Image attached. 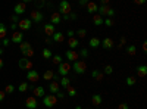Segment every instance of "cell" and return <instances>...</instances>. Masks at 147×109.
I'll list each match as a JSON object with an SVG mask.
<instances>
[{
	"label": "cell",
	"instance_id": "obj_20",
	"mask_svg": "<svg viewBox=\"0 0 147 109\" xmlns=\"http://www.w3.org/2000/svg\"><path fill=\"white\" fill-rule=\"evenodd\" d=\"M44 91H46V90H44L43 86H37V87L32 89V96H34V97H43Z\"/></svg>",
	"mask_w": 147,
	"mask_h": 109
},
{
	"label": "cell",
	"instance_id": "obj_10",
	"mask_svg": "<svg viewBox=\"0 0 147 109\" xmlns=\"http://www.w3.org/2000/svg\"><path fill=\"white\" fill-rule=\"evenodd\" d=\"M27 80L30 83H37L40 80V74L35 69H30V71H27Z\"/></svg>",
	"mask_w": 147,
	"mask_h": 109
},
{
	"label": "cell",
	"instance_id": "obj_15",
	"mask_svg": "<svg viewBox=\"0 0 147 109\" xmlns=\"http://www.w3.org/2000/svg\"><path fill=\"white\" fill-rule=\"evenodd\" d=\"M52 40H53L55 43H63V40H65V34H63L62 31H55V34L52 35Z\"/></svg>",
	"mask_w": 147,
	"mask_h": 109
},
{
	"label": "cell",
	"instance_id": "obj_14",
	"mask_svg": "<svg viewBox=\"0 0 147 109\" xmlns=\"http://www.w3.org/2000/svg\"><path fill=\"white\" fill-rule=\"evenodd\" d=\"M10 41H12V43H22V41H24V34H22V31H15L13 34H12Z\"/></svg>",
	"mask_w": 147,
	"mask_h": 109
},
{
	"label": "cell",
	"instance_id": "obj_26",
	"mask_svg": "<svg viewBox=\"0 0 147 109\" xmlns=\"http://www.w3.org/2000/svg\"><path fill=\"white\" fill-rule=\"evenodd\" d=\"M103 75H105V74H103V72H100L99 69H94V71L91 72V77H93L96 81H102V80H103Z\"/></svg>",
	"mask_w": 147,
	"mask_h": 109
},
{
	"label": "cell",
	"instance_id": "obj_2",
	"mask_svg": "<svg viewBox=\"0 0 147 109\" xmlns=\"http://www.w3.org/2000/svg\"><path fill=\"white\" fill-rule=\"evenodd\" d=\"M97 12H99V15L102 16H106V18H113L115 16V9L110 7L109 5H102L97 7Z\"/></svg>",
	"mask_w": 147,
	"mask_h": 109
},
{
	"label": "cell",
	"instance_id": "obj_35",
	"mask_svg": "<svg viewBox=\"0 0 147 109\" xmlns=\"http://www.w3.org/2000/svg\"><path fill=\"white\" fill-rule=\"evenodd\" d=\"M52 62H53L55 65L62 64V62H63V60H62V56H60V55H53V56H52Z\"/></svg>",
	"mask_w": 147,
	"mask_h": 109
},
{
	"label": "cell",
	"instance_id": "obj_47",
	"mask_svg": "<svg viewBox=\"0 0 147 109\" xmlns=\"http://www.w3.org/2000/svg\"><path fill=\"white\" fill-rule=\"evenodd\" d=\"M68 18H69V21H74V19H77V14H75V12H71V14L68 15Z\"/></svg>",
	"mask_w": 147,
	"mask_h": 109
},
{
	"label": "cell",
	"instance_id": "obj_46",
	"mask_svg": "<svg viewBox=\"0 0 147 109\" xmlns=\"http://www.w3.org/2000/svg\"><path fill=\"white\" fill-rule=\"evenodd\" d=\"M9 44H10V40H9V39H7V37H6V39H3V40H2V46H3V47H7V46H9Z\"/></svg>",
	"mask_w": 147,
	"mask_h": 109
},
{
	"label": "cell",
	"instance_id": "obj_30",
	"mask_svg": "<svg viewBox=\"0 0 147 109\" xmlns=\"http://www.w3.org/2000/svg\"><path fill=\"white\" fill-rule=\"evenodd\" d=\"M28 49H31V43H28V41L19 43V50H21V53H24V52L28 50Z\"/></svg>",
	"mask_w": 147,
	"mask_h": 109
},
{
	"label": "cell",
	"instance_id": "obj_8",
	"mask_svg": "<svg viewBox=\"0 0 147 109\" xmlns=\"http://www.w3.org/2000/svg\"><path fill=\"white\" fill-rule=\"evenodd\" d=\"M32 27V21L31 19H19L18 22V28L19 31H28Z\"/></svg>",
	"mask_w": 147,
	"mask_h": 109
},
{
	"label": "cell",
	"instance_id": "obj_33",
	"mask_svg": "<svg viewBox=\"0 0 147 109\" xmlns=\"http://www.w3.org/2000/svg\"><path fill=\"white\" fill-rule=\"evenodd\" d=\"M41 55H43V58L44 59H52V56H53V53H52V50L49 49V47H46V49H43V52H41Z\"/></svg>",
	"mask_w": 147,
	"mask_h": 109
},
{
	"label": "cell",
	"instance_id": "obj_63",
	"mask_svg": "<svg viewBox=\"0 0 147 109\" xmlns=\"http://www.w3.org/2000/svg\"><path fill=\"white\" fill-rule=\"evenodd\" d=\"M0 47H2V40H0Z\"/></svg>",
	"mask_w": 147,
	"mask_h": 109
},
{
	"label": "cell",
	"instance_id": "obj_11",
	"mask_svg": "<svg viewBox=\"0 0 147 109\" xmlns=\"http://www.w3.org/2000/svg\"><path fill=\"white\" fill-rule=\"evenodd\" d=\"M25 10H27V3L19 2V3H16L15 7H13V14H15V15H22V14H25Z\"/></svg>",
	"mask_w": 147,
	"mask_h": 109
},
{
	"label": "cell",
	"instance_id": "obj_49",
	"mask_svg": "<svg viewBox=\"0 0 147 109\" xmlns=\"http://www.w3.org/2000/svg\"><path fill=\"white\" fill-rule=\"evenodd\" d=\"M118 109H129V106L127 103H119L118 105Z\"/></svg>",
	"mask_w": 147,
	"mask_h": 109
},
{
	"label": "cell",
	"instance_id": "obj_6",
	"mask_svg": "<svg viewBox=\"0 0 147 109\" xmlns=\"http://www.w3.org/2000/svg\"><path fill=\"white\" fill-rule=\"evenodd\" d=\"M18 65H19V69L21 71H30V69H32V60L24 56V58L19 59Z\"/></svg>",
	"mask_w": 147,
	"mask_h": 109
},
{
	"label": "cell",
	"instance_id": "obj_12",
	"mask_svg": "<svg viewBox=\"0 0 147 109\" xmlns=\"http://www.w3.org/2000/svg\"><path fill=\"white\" fill-rule=\"evenodd\" d=\"M25 106H27L28 109H35L37 106H38L37 97H34V96H30V97H27V100H25Z\"/></svg>",
	"mask_w": 147,
	"mask_h": 109
},
{
	"label": "cell",
	"instance_id": "obj_54",
	"mask_svg": "<svg viewBox=\"0 0 147 109\" xmlns=\"http://www.w3.org/2000/svg\"><path fill=\"white\" fill-rule=\"evenodd\" d=\"M134 3H136V5H144L146 0H134Z\"/></svg>",
	"mask_w": 147,
	"mask_h": 109
},
{
	"label": "cell",
	"instance_id": "obj_36",
	"mask_svg": "<svg viewBox=\"0 0 147 109\" xmlns=\"http://www.w3.org/2000/svg\"><path fill=\"white\" fill-rule=\"evenodd\" d=\"M103 24L107 25V27H113L115 25V19L113 18H106V19H103Z\"/></svg>",
	"mask_w": 147,
	"mask_h": 109
},
{
	"label": "cell",
	"instance_id": "obj_4",
	"mask_svg": "<svg viewBox=\"0 0 147 109\" xmlns=\"http://www.w3.org/2000/svg\"><path fill=\"white\" fill-rule=\"evenodd\" d=\"M57 66H59V68H57V74H59L60 77H68V74H69L71 69H72L71 62H62V64H59Z\"/></svg>",
	"mask_w": 147,
	"mask_h": 109
},
{
	"label": "cell",
	"instance_id": "obj_16",
	"mask_svg": "<svg viewBox=\"0 0 147 109\" xmlns=\"http://www.w3.org/2000/svg\"><path fill=\"white\" fill-rule=\"evenodd\" d=\"M55 31H56V28H55L53 24H44V34L47 37H52L55 34Z\"/></svg>",
	"mask_w": 147,
	"mask_h": 109
},
{
	"label": "cell",
	"instance_id": "obj_40",
	"mask_svg": "<svg viewBox=\"0 0 147 109\" xmlns=\"http://www.w3.org/2000/svg\"><path fill=\"white\" fill-rule=\"evenodd\" d=\"M15 91V86H12V84H7V86L5 87V93H13Z\"/></svg>",
	"mask_w": 147,
	"mask_h": 109
},
{
	"label": "cell",
	"instance_id": "obj_51",
	"mask_svg": "<svg viewBox=\"0 0 147 109\" xmlns=\"http://www.w3.org/2000/svg\"><path fill=\"white\" fill-rule=\"evenodd\" d=\"M75 35V31H72V30H68V39L69 37H74Z\"/></svg>",
	"mask_w": 147,
	"mask_h": 109
},
{
	"label": "cell",
	"instance_id": "obj_18",
	"mask_svg": "<svg viewBox=\"0 0 147 109\" xmlns=\"http://www.w3.org/2000/svg\"><path fill=\"white\" fill-rule=\"evenodd\" d=\"M62 22V15L59 14V12H53L52 16H50V24H53V25H57V24Z\"/></svg>",
	"mask_w": 147,
	"mask_h": 109
},
{
	"label": "cell",
	"instance_id": "obj_55",
	"mask_svg": "<svg viewBox=\"0 0 147 109\" xmlns=\"http://www.w3.org/2000/svg\"><path fill=\"white\" fill-rule=\"evenodd\" d=\"M10 28H12V30H16V28H18V24H13V22H12V25H10Z\"/></svg>",
	"mask_w": 147,
	"mask_h": 109
},
{
	"label": "cell",
	"instance_id": "obj_39",
	"mask_svg": "<svg viewBox=\"0 0 147 109\" xmlns=\"http://www.w3.org/2000/svg\"><path fill=\"white\" fill-rule=\"evenodd\" d=\"M136 83H137V78H136V77H128V78H127V86H129V87L134 86Z\"/></svg>",
	"mask_w": 147,
	"mask_h": 109
},
{
	"label": "cell",
	"instance_id": "obj_24",
	"mask_svg": "<svg viewBox=\"0 0 147 109\" xmlns=\"http://www.w3.org/2000/svg\"><path fill=\"white\" fill-rule=\"evenodd\" d=\"M93 24H94V25H97V27L103 25V16L99 15V14H94L93 15Z\"/></svg>",
	"mask_w": 147,
	"mask_h": 109
},
{
	"label": "cell",
	"instance_id": "obj_58",
	"mask_svg": "<svg viewBox=\"0 0 147 109\" xmlns=\"http://www.w3.org/2000/svg\"><path fill=\"white\" fill-rule=\"evenodd\" d=\"M2 68H3V59L0 58V69H2Z\"/></svg>",
	"mask_w": 147,
	"mask_h": 109
},
{
	"label": "cell",
	"instance_id": "obj_60",
	"mask_svg": "<svg viewBox=\"0 0 147 109\" xmlns=\"http://www.w3.org/2000/svg\"><path fill=\"white\" fill-rule=\"evenodd\" d=\"M75 109H82V106H81V105H77V106H75Z\"/></svg>",
	"mask_w": 147,
	"mask_h": 109
},
{
	"label": "cell",
	"instance_id": "obj_28",
	"mask_svg": "<svg viewBox=\"0 0 147 109\" xmlns=\"http://www.w3.org/2000/svg\"><path fill=\"white\" fill-rule=\"evenodd\" d=\"M43 78H44L46 81H52V80L55 78V72H53L52 69H47V71H44V74H43Z\"/></svg>",
	"mask_w": 147,
	"mask_h": 109
},
{
	"label": "cell",
	"instance_id": "obj_45",
	"mask_svg": "<svg viewBox=\"0 0 147 109\" xmlns=\"http://www.w3.org/2000/svg\"><path fill=\"white\" fill-rule=\"evenodd\" d=\"M125 44H127V39H125V37H121V40H119V46H118V47L121 49V47H122V46H125Z\"/></svg>",
	"mask_w": 147,
	"mask_h": 109
},
{
	"label": "cell",
	"instance_id": "obj_53",
	"mask_svg": "<svg viewBox=\"0 0 147 109\" xmlns=\"http://www.w3.org/2000/svg\"><path fill=\"white\" fill-rule=\"evenodd\" d=\"M37 3H38V5H37V7H40V6H43L46 3V0H37Z\"/></svg>",
	"mask_w": 147,
	"mask_h": 109
},
{
	"label": "cell",
	"instance_id": "obj_19",
	"mask_svg": "<svg viewBox=\"0 0 147 109\" xmlns=\"http://www.w3.org/2000/svg\"><path fill=\"white\" fill-rule=\"evenodd\" d=\"M78 46H80V40H78L77 37H69V39H68V47H69V49L75 50Z\"/></svg>",
	"mask_w": 147,
	"mask_h": 109
},
{
	"label": "cell",
	"instance_id": "obj_23",
	"mask_svg": "<svg viewBox=\"0 0 147 109\" xmlns=\"http://www.w3.org/2000/svg\"><path fill=\"white\" fill-rule=\"evenodd\" d=\"M99 46H100V39L91 37V39L88 40V47H91V49H97Z\"/></svg>",
	"mask_w": 147,
	"mask_h": 109
},
{
	"label": "cell",
	"instance_id": "obj_31",
	"mask_svg": "<svg viewBox=\"0 0 147 109\" xmlns=\"http://www.w3.org/2000/svg\"><path fill=\"white\" fill-rule=\"evenodd\" d=\"M137 53V47L134 46V44H129V46H127V55H129V56H134Z\"/></svg>",
	"mask_w": 147,
	"mask_h": 109
},
{
	"label": "cell",
	"instance_id": "obj_1",
	"mask_svg": "<svg viewBox=\"0 0 147 109\" xmlns=\"http://www.w3.org/2000/svg\"><path fill=\"white\" fill-rule=\"evenodd\" d=\"M72 71L75 72L77 75H82L85 71H87V64L84 62V60H75V62H72Z\"/></svg>",
	"mask_w": 147,
	"mask_h": 109
},
{
	"label": "cell",
	"instance_id": "obj_37",
	"mask_svg": "<svg viewBox=\"0 0 147 109\" xmlns=\"http://www.w3.org/2000/svg\"><path fill=\"white\" fill-rule=\"evenodd\" d=\"M75 34L78 35V39H84L85 35H87V30H84V28H81V30L75 31Z\"/></svg>",
	"mask_w": 147,
	"mask_h": 109
},
{
	"label": "cell",
	"instance_id": "obj_56",
	"mask_svg": "<svg viewBox=\"0 0 147 109\" xmlns=\"http://www.w3.org/2000/svg\"><path fill=\"white\" fill-rule=\"evenodd\" d=\"M109 2H110V0H100L102 5H109Z\"/></svg>",
	"mask_w": 147,
	"mask_h": 109
},
{
	"label": "cell",
	"instance_id": "obj_13",
	"mask_svg": "<svg viewBox=\"0 0 147 109\" xmlns=\"http://www.w3.org/2000/svg\"><path fill=\"white\" fill-rule=\"evenodd\" d=\"M100 46H103V49H112V47L115 46V41L110 39V37H106V39H103V40H100Z\"/></svg>",
	"mask_w": 147,
	"mask_h": 109
},
{
	"label": "cell",
	"instance_id": "obj_62",
	"mask_svg": "<svg viewBox=\"0 0 147 109\" xmlns=\"http://www.w3.org/2000/svg\"><path fill=\"white\" fill-rule=\"evenodd\" d=\"M82 109H91V108H82Z\"/></svg>",
	"mask_w": 147,
	"mask_h": 109
},
{
	"label": "cell",
	"instance_id": "obj_38",
	"mask_svg": "<svg viewBox=\"0 0 147 109\" xmlns=\"http://www.w3.org/2000/svg\"><path fill=\"white\" fill-rule=\"evenodd\" d=\"M22 55H24V56H25V58H28V59H31V58L34 56V49H32V47H31V49H28V50H25V52H24Z\"/></svg>",
	"mask_w": 147,
	"mask_h": 109
},
{
	"label": "cell",
	"instance_id": "obj_9",
	"mask_svg": "<svg viewBox=\"0 0 147 109\" xmlns=\"http://www.w3.org/2000/svg\"><path fill=\"white\" fill-rule=\"evenodd\" d=\"M65 56H66V60H68V62H75V60H78V59H80L78 52L72 50V49H68V50L65 52Z\"/></svg>",
	"mask_w": 147,
	"mask_h": 109
},
{
	"label": "cell",
	"instance_id": "obj_42",
	"mask_svg": "<svg viewBox=\"0 0 147 109\" xmlns=\"http://www.w3.org/2000/svg\"><path fill=\"white\" fill-rule=\"evenodd\" d=\"M78 55H80L81 58H84V59H85V58H88V49H81Z\"/></svg>",
	"mask_w": 147,
	"mask_h": 109
},
{
	"label": "cell",
	"instance_id": "obj_48",
	"mask_svg": "<svg viewBox=\"0 0 147 109\" xmlns=\"http://www.w3.org/2000/svg\"><path fill=\"white\" fill-rule=\"evenodd\" d=\"M88 2H90V0H80L78 3H80V6H81V7H85V6H87V3H88Z\"/></svg>",
	"mask_w": 147,
	"mask_h": 109
},
{
	"label": "cell",
	"instance_id": "obj_61",
	"mask_svg": "<svg viewBox=\"0 0 147 109\" xmlns=\"http://www.w3.org/2000/svg\"><path fill=\"white\" fill-rule=\"evenodd\" d=\"M0 55H3V49H2V47H0Z\"/></svg>",
	"mask_w": 147,
	"mask_h": 109
},
{
	"label": "cell",
	"instance_id": "obj_34",
	"mask_svg": "<svg viewBox=\"0 0 147 109\" xmlns=\"http://www.w3.org/2000/svg\"><path fill=\"white\" fill-rule=\"evenodd\" d=\"M66 90H68V96H69V97H75V96H77V89H75V87L68 86Z\"/></svg>",
	"mask_w": 147,
	"mask_h": 109
},
{
	"label": "cell",
	"instance_id": "obj_17",
	"mask_svg": "<svg viewBox=\"0 0 147 109\" xmlns=\"http://www.w3.org/2000/svg\"><path fill=\"white\" fill-rule=\"evenodd\" d=\"M59 90H60V84L56 80L55 81H50V84H49V91H50L52 94H56Z\"/></svg>",
	"mask_w": 147,
	"mask_h": 109
},
{
	"label": "cell",
	"instance_id": "obj_3",
	"mask_svg": "<svg viewBox=\"0 0 147 109\" xmlns=\"http://www.w3.org/2000/svg\"><path fill=\"white\" fill-rule=\"evenodd\" d=\"M57 97H56V94H44L43 96V103L46 108H53L57 105Z\"/></svg>",
	"mask_w": 147,
	"mask_h": 109
},
{
	"label": "cell",
	"instance_id": "obj_50",
	"mask_svg": "<svg viewBox=\"0 0 147 109\" xmlns=\"http://www.w3.org/2000/svg\"><path fill=\"white\" fill-rule=\"evenodd\" d=\"M5 96H6L5 90H0V102H3V100H5Z\"/></svg>",
	"mask_w": 147,
	"mask_h": 109
},
{
	"label": "cell",
	"instance_id": "obj_29",
	"mask_svg": "<svg viewBox=\"0 0 147 109\" xmlns=\"http://www.w3.org/2000/svg\"><path fill=\"white\" fill-rule=\"evenodd\" d=\"M59 84H60V87L66 89L68 86H71V78H68V77H62V78H59Z\"/></svg>",
	"mask_w": 147,
	"mask_h": 109
},
{
	"label": "cell",
	"instance_id": "obj_22",
	"mask_svg": "<svg viewBox=\"0 0 147 109\" xmlns=\"http://www.w3.org/2000/svg\"><path fill=\"white\" fill-rule=\"evenodd\" d=\"M137 75H138V78H144L147 75V66L146 65H138L137 66Z\"/></svg>",
	"mask_w": 147,
	"mask_h": 109
},
{
	"label": "cell",
	"instance_id": "obj_59",
	"mask_svg": "<svg viewBox=\"0 0 147 109\" xmlns=\"http://www.w3.org/2000/svg\"><path fill=\"white\" fill-rule=\"evenodd\" d=\"M21 2H24V3H28V2H32V0H21Z\"/></svg>",
	"mask_w": 147,
	"mask_h": 109
},
{
	"label": "cell",
	"instance_id": "obj_43",
	"mask_svg": "<svg viewBox=\"0 0 147 109\" xmlns=\"http://www.w3.org/2000/svg\"><path fill=\"white\" fill-rule=\"evenodd\" d=\"M9 19H10V21H12V22H13V24H18V22H19V19H21V18H19V15H15V14H13V15H12V16H10V18H9Z\"/></svg>",
	"mask_w": 147,
	"mask_h": 109
},
{
	"label": "cell",
	"instance_id": "obj_5",
	"mask_svg": "<svg viewBox=\"0 0 147 109\" xmlns=\"http://www.w3.org/2000/svg\"><path fill=\"white\" fill-rule=\"evenodd\" d=\"M72 12V6L68 0H62V2L59 3V14L60 15H69Z\"/></svg>",
	"mask_w": 147,
	"mask_h": 109
},
{
	"label": "cell",
	"instance_id": "obj_25",
	"mask_svg": "<svg viewBox=\"0 0 147 109\" xmlns=\"http://www.w3.org/2000/svg\"><path fill=\"white\" fill-rule=\"evenodd\" d=\"M102 102H103V97H102L100 94H93V96H91V103H93L94 106H99Z\"/></svg>",
	"mask_w": 147,
	"mask_h": 109
},
{
	"label": "cell",
	"instance_id": "obj_41",
	"mask_svg": "<svg viewBox=\"0 0 147 109\" xmlns=\"http://www.w3.org/2000/svg\"><path fill=\"white\" fill-rule=\"evenodd\" d=\"M103 72H105L106 75H110V74H112V72H113V68H112V65H106V66H105V71H103Z\"/></svg>",
	"mask_w": 147,
	"mask_h": 109
},
{
	"label": "cell",
	"instance_id": "obj_7",
	"mask_svg": "<svg viewBox=\"0 0 147 109\" xmlns=\"http://www.w3.org/2000/svg\"><path fill=\"white\" fill-rule=\"evenodd\" d=\"M30 19L32 22H41L44 19V14L41 10H38V9H32L31 14H30Z\"/></svg>",
	"mask_w": 147,
	"mask_h": 109
},
{
	"label": "cell",
	"instance_id": "obj_52",
	"mask_svg": "<svg viewBox=\"0 0 147 109\" xmlns=\"http://www.w3.org/2000/svg\"><path fill=\"white\" fill-rule=\"evenodd\" d=\"M52 41H53V40H52V39H50V37H47V39H46V40H44V43H46V44H49V46H50V44H53V43H52Z\"/></svg>",
	"mask_w": 147,
	"mask_h": 109
},
{
	"label": "cell",
	"instance_id": "obj_32",
	"mask_svg": "<svg viewBox=\"0 0 147 109\" xmlns=\"http://www.w3.org/2000/svg\"><path fill=\"white\" fill-rule=\"evenodd\" d=\"M28 89H30V84H28L27 81H22V83L19 84V87H18V90H19L21 93H25Z\"/></svg>",
	"mask_w": 147,
	"mask_h": 109
},
{
	"label": "cell",
	"instance_id": "obj_21",
	"mask_svg": "<svg viewBox=\"0 0 147 109\" xmlns=\"http://www.w3.org/2000/svg\"><path fill=\"white\" fill-rule=\"evenodd\" d=\"M85 7H87V12L90 15H94V14H97V7H99V6H97L96 2H88Z\"/></svg>",
	"mask_w": 147,
	"mask_h": 109
},
{
	"label": "cell",
	"instance_id": "obj_57",
	"mask_svg": "<svg viewBox=\"0 0 147 109\" xmlns=\"http://www.w3.org/2000/svg\"><path fill=\"white\" fill-rule=\"evenodd\" d=\"M143 50H144V52L147 50V41H144V43H143Z\"/></svg>",
	"mask_w": 147,
	"mask_h": 109
},
{
	"label": "cell",
	"instance_id": "obj_44",
	"mask_svg": "<svg viewBox=\"0 0 147 109\" xmlns=\"http://www.w3.org/2000/svg\"><path fill=\"white\" fill-rule=\"evenodd\" d=\"M56 97H57V100H60V99H63V97H65V93H63L62 90H59V91L56 93Z\"/></svg>",
	"mask_w": 147,
	"mask_h": 109
},
{
	"label": "cell",
	"instance_id": "obj_27",
	"mask_svg": "<svg viewBox=\"0 0 147 109\" xmlns=\"http://www.w3.org/2000/svg\"><path fill=\"white\" fill-rule=\"evenodd\" d=\"M7 37V28L3 22H0V40H3Z\"/></svg>",
	"mask_w": 147,
	"mask_h": 109
}]
</instances>
